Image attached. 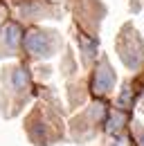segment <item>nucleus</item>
I'll return each mask as SVG.
<instances>
[{
    "instance_id": "obj_5",
    "label": "nucleus",
    "mask_w": 144,
    "mask_h": 146,
    "mask_svg": "<svg viewBox=\"0 0 144 146\" xmlns=\"http://www.w3.org/2000/svg\"><path fill=\"white\" fill-rule=\"evenodd\" d=\"M140 146H144V133H142V137H140Z\"/></svg>"
},
{
    "instance_id": "obj_2",
    "label": "nucleus",
    "mask_w": 144,
    "mask_h": 146,
    "mask_svg": "<svg viewBox=\"0 0 144 146\" xmlns=\"http://www.w3.org/2000/svg\"><path fill=\"white\" fill-rule=\"evenodd\" d=\"M113 83H115V76H113V72L104 65V70H101V72H97V76H95V92L106 94V92H110Z\"/></svg>"
},
{
    "instance_id": "obj_1",
    "label": "nucleus",
    "mask_w": 144,
    "mask_h": 146,
    "mask_svg": "<svg viewBox=\"0 0 144 146\" xmlns=\"http://www.w3.org/2000/svg\"><path fill=\"white\" fill-rule=\"evenodd\" d=\"M25 47L29 50V54H34V56H47L52 52V40H50L47 34L32 32L29 36L25 38Z\"/></svg>"
},
{
    "instance_id": "obj_4",
    "label": "nucleus",
    "mask_w": 144,
    "mask_h": 146,
    "mask_svg": "<svg viewBox=\"0 0 144 146\" xmlns=\"http://www.w3.org/2000/svg\"><path fill=\"white\" fill-rule=\"evenodd\" d=\"M115 146H128V142H126V139H119V142H117Z\"/></svg>"
},
{
    "instance_id": "obj_3",
    "label": "nucleus",
    "mask_w": 144,
    "mask_h": 146,
    "mask_svg": "<svg viewBox=\"0 0 144 146\" xmlns=\"http://www.w3.org/2000/svg\"><path fill=\"white\" fill-rule=\"evenodd\" d=\"M122 124H124V115H122V112L113 115V117L106 121V133H110V135H113V133H119Z\"/></svg>"
}]
</instances>
